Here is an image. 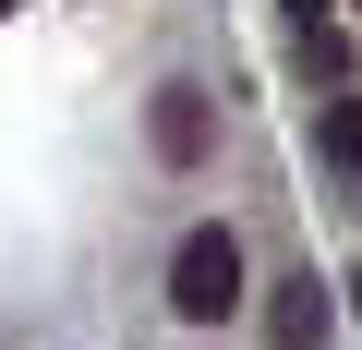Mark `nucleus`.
Instances as JSON below:
<instances>
[{
	"instance_id": "obj_3",
	"label": "nucleus",
	"mask_w": 362,
	"mask_h": 350,
	"mask_svg": "<svg viewBox=\"0 0 362 350\" xmlns=\"http://www.w3.org/2000/svg\"><path fill=\"white\" fill-rule=\"evenodd\" d=\"M157 145H169V157H194V145H206V109H194V97H181V85L157 97Z\"/></svg>"
},
{
	"instance_id": "obj_1",
	"label": "nucleus",
	"mask_w": 362,
	"mask_h": 350,
	"mask_svg": "<svg viewBox=\"0 0 362 350\" xmlns=\"http://www.w3.org/2000/svg\"><path fill=\"white\" fill-rule=\"evenodd\" d=\"M169 302L194 314V326H218V314L242 302V242H230V230H194V242H181V266H169Z\"/></svg>"
},
{
	"instance_id": "obj_2",
	"label": "nucleus",
	"mask_w": 362,
	"mask_h": 350,
	"mask_svg": "<svg viewBox=\"0 0 362 350\" xmlns=\"http://www.w3.org/2000/svg\"><path fill=\"white\" fill-rule=\"evenodd\" d=\"M266 338H278V350H314V338H326V290H314V278H290V290H278V314H266Z\"/></svg>"
},
{
	"instance_id": "obj_4",
	"label": "nucleus",
	"mask_w": 362,
	"mask_h": 350,
	"mask_svg": "<svg viewBox=\"0 0 362 350\" xmlns=\"http://www.w3.org/2000/svg\"><path fill=\"white\" fill-rule=\"evenodd\" d=\"M326 145H338V157L362 169V97H338V109H326Z\"/></svg>"
},
{
	"instance_id": "obj_5",
	"label": "nucleus",
	"mask_w": 362,
	"mask_h": 350,
	"mask_svg": "<svg viewBox=\"0 0 362 350\" xmlns=\"http://www.w3.org/2000/svg\"><path fill=\"white\" fill-rule=\"evenodd\" d=\"M302 13H314V0H302Z\"/></svg>"
}]
</instances>
